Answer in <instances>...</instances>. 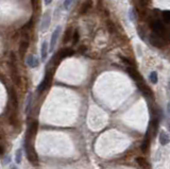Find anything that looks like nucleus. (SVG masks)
Returning a JSON list of instances; mask_svg holds the SVG:
<instances>
[{
    "label": "nucleus",
    "mask_w": 170,
    "mask_h": 169,
    "mask_svg": "<svg viewBox=\"0 0 170 169\" xmlns=\"http://www.w3.org/2000/svg\"><path fill=\"white\" fill-rule=\"evenodd\" d=\"M50 23H51V15H50V12H46L42 17V23H40V31H46V30L49 28Z\"/></svg>",
    "instance_id": "0eeeda50"
},
{
    "label": "nucleus",
    "mask_w": 170,
    "mask_h": 169,
    "mask_svg": "<svg viewBox=\"0 0 170 169\" xmlns=\"http://www.w3.org/2000/svg\"><path fill=\"white\" fill-rule=\"evenodd\" d=\"M21 158H23V151H21V149H18L15 153V162L17 164H20L21 163Z\"/></svg>",
    "instance_id": "4be33fe9"
},
{
    "label": "nucleus",
    "mask_w": 170,
    "mask_h": 169,
    "mask_svg": "<svg viewBox=\"0 0 170 169\" xmlns=\"http://www.w3.org/2000/svg\"><path fill=\"white\" fill-rule=\"evenodd\" d=\"M92 7H93V0H85L80 8V13L81 14L87 13V12L92 9Z\"/></svg>",
    "instance_id": "ddd939ff"
},
{
    "label": "nucleus",
    "mask_w": 170,
    "mask_h": 169,
    "mask_svg": "<svg viewBox=\"0 0 170 169\" xmlns=\"http://www.w3.org/2000/svg\"><path fill=\"white\" fill-rule=\"evenodd\" d=\"M169 89H170V81H169Z\"/></svg>",
    "instance_id": "473e14b6"
},
{
    "label": "nucleus",
    "mask_w": 170,
    "mask_h": 169,
    "mask_svg": "<svg viewBox=\"0 0 170 169\" xmlns=\"http://www.w3.org/2000/svg\"><path fill=\"white\" fill-rule=\"evenodd\" d=\"M150 81L152 82L153 84H156L157 81H159V77H157V72L156 71H152L150 74Z\"/></svg>",
    "instance_id": "5701e85b"
},
{
    "label": "nucleus",
    "mask_w": 170,
    "mask_h": 169,
    "mask_svg": "<svg viewBox=\"0 0 170 169\" xmlns=\"http://www.w3.org/2000/svg\"><path fill=\"white\" fill-rule=\"evenodd\" d=\"M52 77H53V70H47L45 78H44V80L40 82V84L38 85V87H37L38 92H42L44 90H46L48 87H49L50 83H51Z\"/></svg>",
    "instance_id": "20e7f679"
},
{
    "label": "nucleus",
    "mask_w": 170,
    "mask_h": 169,
    "mask_svg": "<svg viewBox=\"0 0 170 169\" xmlns=\"http://www.w3.org/2000/svg\"><path fill=\"white\" fill-rule=\"evenodd\" d=\"M149 142H150V136H149V132H148L145 136V139H143V145H141V150H143V151H146V149H147L148 146H149Z\"/></svg>",
    "instance_id": "aec40b11"
},
{
    "label": "nucleus",
    "mask_w": 170,
    "mask_h": 169,
    "mask_svg": "<svg viewBox=\"0 0 170 169\" xmlns=\"http://www.w3.org/2000/svg\"><path fill=\"white\" fill-rule=\"evenodd\" d=\"M36 131H37V121H33L29 124V128L27 130V134H26V138L29 140H31V138L33 137L36 134Z\"/></svg>",
    "instance_id": "9d476101"
},
{
    "label": "nucleus",
    "mask_w": 170,
    "mask_h": 169,
    "mask_svg": "<svg viewBox=\"0 0 170 169\" xmlns=\"http://www.w3.org/2000/svg\"><path fill=\"white\" fill-rule=\"evenodd\" d=\"M127 72L133 78V80H135V81H136V83L143 81V79H141V77H140V74H139L138 71L135 69L134 66H127Z\"/></svg>",
    "instance_id": "1a4fd4ad"
},
{
    "label": "nucleus",
    "mask_w": 170,
    "mask_h": 169,
    "mask_svg": "<svg viewBox=\"0 0 170 169\" xmlns=\"http://www.w3.org/2000/svg\"><path fill=\"white\" fill-rule=\"evenodd\" d=\"M168 113H169V115H170V103L168 104Z\"/></svg>",
    "instance_id": "2f4dec72"
},
{
    "label": "nucleus",
    "mask_w": 170,
    "mask_h": 169,
    "mask_svg": "<svg viewBox=\"0 0 170 169\" xmlns=\"http://www.w3.org/2000/svg\"><path fill=\"white\" fill-rule=\"evenodd\" d=\"M26 62H27L28 66L31 68H35L39 65V61H38V59L34 55V54H30V55H28Z\"/></svg>",
    "instance_id": "f8f14e48"
},
{
    "label": "nucleus",
    "mask_w": 170,
    "mask_h": 169,
    "mask_svg": "<svg viewBox=\"0 0 170 169\" xmlns=\"http://www.w3.org/2000/svg\"><path fill=\"white\" fill-rule=\"evenodd\" d=\"M135 161H136L137 164H138L140 167H143V168H146V167L148 166V162L146 161V158H141V156H139V158H135Z\"/></svg>",
    "instance_id": "412c9836"
},
{
    "label": "nucleus",
    "mask_w": 170,
    "mask_h": 169,
    "mask_svg": "<svg viewBox=\"0 0 170 169\" xmlns=\"http://www.w3.org/2000/svg\"><path fill=\"white\" fill-rule=\"evenodd\" d=\"M29 29L30 28H28V26L24 28L23 39L20 41V45H19V54L21 56H24L26 54L30 45V35H31V33H30Z\"/></svg>",
    "instance_id": "f257e3e1"
},
{
    "label": "nucleus",
    "mask_w": 170,
    "mask_h": 169,
    "mask_svg": "<svg viewBox=\"0 0 170 169\" xmlns=\"http://www.w3.org/2000/svg\"><path fill=\"white\" fill-rule=\"evenodd\" d=\"M167 124H168V127H169V129H170V118L167 120Z\"/></svg>",
    "instance_id": "7c9ffc66"
},
{
    "label": "nucleus",
    "mask_w": 170,
    "mask_h": 169,
    "mask_svg": "<svg viewBox=\"0 0 170 169\" xmlns=\"http://www.w3.org/2000/svg\"><path fill=\"white\" fill-rule=\"evenodd\" d=\"M137 85H138V88L140 89V92H143V94L146 96V97L153 98V92H152V90H151V88L149 87V86L146 85V84L143 83V81L138 82V83H137Z\"/></svg>",
    "instance_id": "6e6552de"
},
{
    "label": "nucleus",
    "mask_w": 170,
    "mask_h": 169,
    "mask_svg": "<svg viewBox=\"0 0 170 169\" xmlns=\"http://www.w3.org/2000/svg\"><path fill=\"white\" fill-rule=\"evenodd\" d=\"M72 33H74V30L71 28H68L67 31L65 32V35H64V39H63V43H68L70 41V39L72 37Z\"/></svg>",
    "instance_id": "f3484780"
},
{
    "label": "nucleus",
    "mask_w": 170,
    "mask_h": 169,
    "mask_svg": "<svg viewBox=\"0 0 170 169\" xmlns=\"http://www.w3.org/2000/svg\"><path fill=\"white\" fill-rule=\"evenodd\" d=\"M139 2L143 7H147L151 3V0H139Z\"/></svg>",
    "instance_id": "bb28decb"
},
{
    "label": "nucleus",
    "mask_w": 170,
    "mask_h": 169,
    "mask_svg": "<svg viewBox=\"0 0 170 169\" xmlns=\"http://www.w3.org/2000/svg\"><path fill=\"white\" fill-rule=\"evenodd\" d=\"M52 1H53V0H45V5H50V3H51Z\"/></svg>",
    "instance_id": "c756f323"
},
{
    "label": "nucleus",
    "mask_w": 170,
    "mask_h": 169,
    "mask_svg": "<svg viewBox=\"0 0 170 169\" xmlns=\"http://www.w3.org/2000/svg\"><path fill=\"white\" fill-rule=\"evenodd\" d=\"M25 150H26V155H27L28 160L31 163L36 164V163H37V155H36L32 145L30 144V140L27 139V138L25 139Z\"/></svg>",
    "instance_id": "7ed1b4c3"
},
{
    "label": "nucleus",
    "mask_w": 170,
    "mask_h": 169,
    "mask_svg": "<svg viewBox=\"0 0 170 169\" xmlns=\"http://www.w3.org/2000/svg\"><path fill=\"white\" fill-rule=\"evenodd\" d=\"M74 53V51L72 49H70V48H64V49H62L60 52H58L56 55H58V60L60 61H62L63 59H65V58H68V56L72 55V54Z\"/></svg>",
    "instance_id": "9b49d317"
},
{
    "label": "nucleus",
    "mask_w": 170,
    "mask_h": 169,
    "mask_svg": "<svg viewBox=\"0 0 170 169\" xmlns=\"http://www.w3.org/2000/svg\"><path fill=\"white\" fill-rule=\"evenodd\" d=\"M149 41H150L151 45L154 46V47H157V48H162L163 46H165V44H166L165 37L159 35V34H156V33L151 34V35L149 36Z\"/></svg>",
    "instance_id": "39448f33"
},
{
    "label": "nucleus",
    "mask_w": 170,
    "mask_h": 169,
    "mask_svg": "<svg viewBox=\"0 0 170 169\" xmlns=\"http://www.w3.org/2000/svg\"><path fill=\"white\" fill-rule=\"evenodd\" d=\"M74 1V0H65V1H64V8H65L66 11H68V10L70 9V7H71Z\"/></svg>",
    "instance_id": "a878e982"
},
{
    "label": "nucleus",
    "mask_w": 170,
    "mask_h": 169,
    "mask_svg": "<svg viewBox=\"0 0 170 169\" xmlns=\"http://www.w3.org/2000/svg\"><path fill=\"white\" fill-rule=\"evenodd\" d=\"M10 100H11L12 104H13L14 108H17V105H18V102H17V96H16V92H14L13 89L10 90Z\"/></svg>",
    "instance_id": "dca6fc26"
},
{
    "label": "nucleus",
    "mask_w": 170,
    "mask_h": 169,
    "mask_svg": "<svg viewBox=\"0 0 170 169\" xmlns=\"http://www.w3.org/2000/svg\"><path fill=\"white\" fill-rule=\"evenodd\" d=\"M3 153H5V148H3V146L0 145V155H2Z\"/></svg>",
    "instance_id": "c85d7f7f"
},
{
    "label": "nucleus",
    "mask_w": 170,
    "mask_h": 169,
    "mask_svg": "<svg viewBox=\"0 0 170 169\" xmlns=\"http://www.w3.org/2000/svg\"><path fill=\"white\" fill-rule=\"evenodd\" d=\"M150 26L153 31H154V33L159 34V35L164 36V37L167 35V30H166L165 26L163 25V23H162L159 19H157V18H152V20L150 21Z\"/></svg>",
    "instance_id": "f03ea898"
},
{
    "label": "nucleus",
    "mask_w": 170,
    "mask_h": 169,
    "mask_svg": "<svg viewBox=\"0 0 170 169\" xmlns=\"http://www.w3.org/2000/svg\"><path fill=\"white\" fill-rule=\"evenodd\" d=\"M72 43L74 45H77L80 41V33H79V30L78 29H74V33H72Z\"/></svg>",
    "instance_id": "6ab92c4d"
},
{
    "label": "nucleus",
    "mask_w": 170,
    "mask_h": 169,
    "mask_svg": "<svg viewBox=\"0 0 170 169\" xmlns=\"http://www.w3.org/2000/svg\"><path fill=\"white\" fill-rule=\"evenodd\" d=\"M129 16H130V19H131V20H132V21H135V20H136V18H137L136 11L132 9L130 12H129Z\"/></svg>",
    "instance_id": "393cba45"
},
{
    "label": "nucleus",
    "mask_w": 170,
    "mask_h": 169,
    "mask_svg": "<svg viewBox=\"0 0 170 169\" xmlns=\"http://www.w3.org/2000/svg\"><path fill=\"white\" fill-rule=\"evenodd\" d=\"M61 31H62V27L58 26L53 31V33H52L51 39H50V44H49V52H52L54 50V48H55V45L58 41V36H60V34H61Z\"/></svg>",
    "instance_id": "423d86ee"
},
{
    "label": "nucleus",
    "mask_w": 170,
    "mask_h": 169,
    "mask_svg": "<svg viewBox=\"0 0 170 169\" xmlns=\"http://www.w3.org/2000/svg\"><path fill=\"white\" fill-rule=\"evenodd\" d=\"M169 142H170V137L168 135V133L165 132V131H162L161 133H159V142H161V145L165 146V145L169 144Z\"/></svg>",
    "instance_id": "2eb2a0df"
},
{
    "label": "nucleus",
    "mask_w": 170,
    "mask_h": 169,
    "mask_svg": "<svg viewBox=\"0 0 170 169\" xmlns=\"http://www.w3.org/2000/svg\"><path fill=\"white\" fill-rule=\"evenodd\" d=\"M162 18H163V21L165 23H170V11L166 10V11H163L161 14Z\"/></svg>",
    "instance_id": "a211bd4d"
},
{
    "label": "nucleus",
    "mask_w": 170,
    "mask_h": 169,
    "mask_svg": "<svg viewBox=\"0 0 170 169\" xmlns=\"http://www.w3.org/2000/svg\"><path fill=\"white\" fill-rule=\"evenodd\" d=\"M137 33H138V35H139V37H140L143 41H145V36H146V32H143V27H138L137 28Z\"/></svg>",
    "instance_id": "b1692460"
},
{
    "label": "nucleus",
    "mask_w": 170,
    "mask_h": 169,
    "mask_svg": "<svg viewBox=\"0 0 170 169\" xmlns=\"http://www.w3.org/2000/svg\"><path fill=\"white\" fill-rule=\"evenodd\" d=\"M48 50H49V46H48L47 42H44L42 44V47H40V58H42V61H46L48 55Z\"/></svg>",
    "instance_id": "4468645a"
},
{
    "label": "nucleus",
    "mask_w": 170,
    "mask_h": 169,
    "mask_svg": "<svg viewBox=\"0 0 170 169\" xmlns=\"http://www.w3.org/2000/svg\"><path fill=\"white\" fill-rule=\"evenodd\" d=\"M12 169H16V168H12Z\"/></svg>",
    "instance_id": "72a5a7b5"
},
{
    "label": "nucleus",
    "mask_w": 170,
    "mask_h": 169,
    "mask_svg": "<svg viewBox=\"0 0 170 169\" xmlns=\"http://www.w3.org/2000/svg\"><path fill=\"white\" fill-rule=\"evenodd\" d=\"M5 138V132L1 128H0V140H2Z\"/></svg>",
    "instance_id": "cd10ccee"
}]
</instances>
